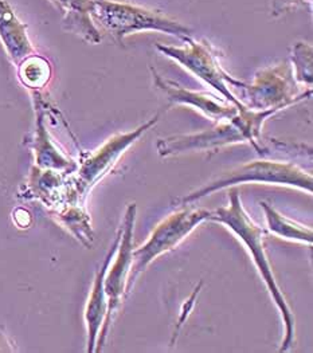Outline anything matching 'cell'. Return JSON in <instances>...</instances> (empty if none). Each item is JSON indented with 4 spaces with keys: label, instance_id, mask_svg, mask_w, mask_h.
Instances as JSON below:
<instances>
[{
    "label": "cell",
    "instance_id": "1",
    "mask_svg": "<svg viewBox=\"0 0 313 353\" xmlns=\"http://www.w3.org/2000/svg\"><path fill=\"white\" fill-rule=\"evenodd\" d=\"M210 221L225 225L232 230L238 239L245 245L246 250L250 252L252 261L254 262L257 270L276 303L279 312L281 313L283 321L285 324V339L280 348V352H287L294 345V316L287 305V300L279 288L273 269L270 266L269 258L265 252V232L245 211L238 190H232L229 195V205L221 207L216 211H211Z\"/></svg>",
    "mask_w": 313,
    "mask_h": 353
},
{
    "label": "cell",
    "instance_id": "2",
    "mask_svg": "<svg viewBox=\"0 0 313 353\" xmlns=\"http://www.w3.org/2000/svg\"><path fill=\"white\" fill-rule=\"evenodd\" d=\"M279 112H281V109H243L239 110L233 119L219 121L205 132L159 139L157 152L160 156L168 157L184 152L215 151L232 144L250 143L261 153L259 143L261 139L262 125L269 117Z\"/></svg>",
    "mask_w": 313,
    "mask_h": 353
},
{
    "label": "cell",
    "instance_id": "3",
    "mask_svg": "<svg viewBox=\"0 0 313 353\" xmlns=\"http://www.w3.org/2000/svg\"><path fill=\"white\" fill-rule=\"evenodd\" d=\"M245 183H265V184H277L299 188L304 192L312 194V175L301 170L300 167L292 163L283 161H269V160H257L242 164L234 170L222 174L221 176L203 185L202 188L183 196L176 201V204L184 207L187 204L196 202L211 194L233 187L236 184Z\"/></svg>",
    "mask_w": 313,
    "mask_h": 353
},
{
    "label": "cell",
    "instance_id": "4",
    "mask_svg": "<svg viewBox=\"0 0 313 353\" xmlns=\"http://www.w3.org/2000/svg\"><path fill=\"white\" fill-rule=\"evenodd\" d=\"M92 19L108 30L119 42L141 31H160L174 35L184 42L191 38V30L164 14L120 3L114 0H93Z\"/></svg>",
    "mask_w": 313,
    "mask_h": 353
},
{
    "label": "cell",
    "instance_id": "5",
    "mask_svg": "<svg viewBox=\"0 0 313 353\" xmlns=\"http://www.w3.org/2000/svg\"><path fill=\"white\" fill-rule=\"evenodd\" d=\"M185 43V48H175L156 43V49L165 57L182 65L191 74L214 88L225 100L232 102L239 110L248 109L233 93L234 88L241 89L245 85V82L235 79L228 72L223 70V68L219 63V51L206 39L196 42L192 38H190Z\"/></svg>",
    "mask_w": 313,
    "mask_h": 353
},
{
    "label": "cell",
    "instance_id": "6",
    "mask_svg": "<svg viewBox=\"0 0 313 353\" xmlns=\"http://www.w3.org/2000/svg\"><path fill=\"white\" fill-rule=\"evenodd\" d=\"M211 211L202 208H185L163 219L152 231L148 241L132 252L131 272L127 282L130 293L139 276L156 259L159 255L175 249L183 239L205 221H210Z\"/></svg>",
    "mask_w": 313,
    "mask_h": 353
},
{
    "label": "cell",
    "instance_id": "7",
    "mask_svg": "<svg viewBox=\"0 0 313 353\" xmlns=\"http://www.w3.org/2000/svg\"><path fill=\"white\" fill-rule=\"evenodd\" d=\"M159 121V114L128 133H117L97 151L90 152L81 161L76 175L69 183V204L85 202L89 191L113 168L120 156Z\"/></svg>",
    "mask_w": 313,
    "mask_h": 353
},
{
    "label": "cell",
    "instance_id": "8",
    "mask_svg": "<svg viewBox=\"0 0 313 353\" xmlns=\"http://www.w3.org/2000/svg\"><path fill=\"white\" fill-rule=\"evenodd\" d=\"M241 90L242 99L239 100L252 110H283L312 96V89L296 96L297 83L293 76L292 65L287 61L257 72L253 82L245 83Z\"/></svg>",
    "mask_w": 313,
    "mask_h": 353
},
{
    "label": "cell",
    "instance_id": "9",
    "mask_svg": "<svg viewBox=\"0 0 313 353\" xmlns=\"http://www.w3.org/2000/svg\"><path fill=\"white\" fill-rule=\"evenodd\" d=\"M136 211L137 207L134 203L128 205L121 228V238L117 246V250L114 252L113 263L110 262L108 266V270L105 273L104 289L108 301V309L105 316L104 324L100 330L96 352H100L104 347L109 329L112 327V323L114 320L116 313L119 312L121 301L124 297V293L127 292V282L128 276L131 272L132 265V241H133V228L136 221Z\"/></svg>",
    "mask_w": 313,
    "mask_h": 353
},
{
    "label": "cell",
    "instance_id": "10",
    "mask_svg": "<svg viewBox=\"0 0 313 353\" xmlns=\"http://www.w3.org/2000/svg\"><path fill=\"white\" fill-rule=\"evenodd\" d=\"M151 73L157 89L164 93V96L171 103L192 106L215 123L230 120L239 112V109L235 105L225 100L223 97H218L209 92L188 90L176 82L164 79L163 77L159 76L154 68H151Z\"/></svg>",
    "mask_w": 313,
    "mask_h": 353
},
{
    "label": "cell",
    "instance_id": "11",
    "mask_svg": "<svg viewBox=\"0 0 313 353\" xmlns=\"http://www.w3.org/2000/svg\"><path fill=\"white\" fill-rule=\"evenodd\" d=\"M35 112L37 123L32 139L30 141V148L34 152L35 167L41 170H52L65 175H72L76 172L79 164L68 157L63 152L58 148L45 125V110L39 94L35 92Z\"/></svg>",
    "mask_w": 313,
    "mask_h": 353
},
{
    "label": "cell",
    "instance_id": "12",
    "mask_svg": "<svg viewBox=\"0 0 313 353\" xmlns=\"http://www.w3.org/2000/svg\"><path fill=\"white\" fill-rule=\"evenodd\" d=\"M120 238H121V230L117 232L116 239H114L110 250L108 252L100 270L96 274L93 286H92V292L89 294L88 303H86V307H85V324H86V329H88V350H86L88 353L96 352L97 339H99L101 327L104 324L106 309H108V301H106V294H105L104 289L105 273L108 270L109 263L113 259L114 252L117 250Z\"/></svg>",
    "mask_w": 313,
    "mask_h": 353
},
{
    "label": "cell",
    "instance_id": "13",
    "mask_svg": "<svg viewBox=\"0 0 313 353\" xmlns=\"http://www.w3.org/2000/svg\"><path fill=\"white\" fill-rule=\"evenodd\" d=\"M0 41L15 65L35 52L27 26L17 17L7 0H0Z\"/></svg>",
    "mask_w": 313,
    "mask_h": 353
},
{
    "label": "cell",
    "instance_id": "14",
    "mask_svg": "<svg viewBox=\"0 0 313 353\" xmlns=\"http://www.w3.org/2000/svg\"><path fill=\"white\" fill-rule=\"evenodd\" d=\"M93 0H69L68 8L63 12L62 28L73 32L90 45H99L103 41L101 32L92 19Z\"/></svg>",
    "mask_w": 313,
    "mask_h": 353
},
{
    "label": "cell",
    "instance_id": "15",
    "mask_svg": "<svg viewBox=\"0 0 313 353\" xmlns=\"http://www.w3.org/2000/svg\"><path fill=\"white\" fill-rule=\"evenodd\" d=\"M63 179H65V174L34 167L31 170V177L28 181L31 198H38L50 207H54V204L62 196L68 199V194L63 191L69 185H66Z\"/></svg>",
    "mask_w": 313,
    "mask_h": 353
},
{
    "label": "cell",
    "instance_id": "16",
    "mask_svg": "<svg viewBox=\"0 0 313 353\" xmlns=\"http://www.w3.org/2000/svg\"><path fill=\"white\" fill-rule=\"evenodd\" d=\"M261 207L263 212H265L267 228L273 234H276L281 238L289 239V241L312 245V228L299 225L294 221L287 219V216L280 214L269 203L261 202Z\"/></svg>",
    "mask_w": 313,
    "mask_h": 353
},
{
    "label": "cell",
    "instance_id": "17",
    "mask_svg": "<svg viewBox=\"0 0 313 353\" xmlns=\"http://www.w3.org/2000/svg\"><path fill=\"white\" fill-rule=\"evenodd\" d=\"M52 216L68 228L85 248H90L93 242V230L90 226L89 215L81 204H68L59 211H54Z\"/></svg>",
    "mask_w": 313,
    "mask_h": 353
},
{
    "label": "cell",
    "instance_id": "18",
    "mask_svg": "<svg viewBox=\"0 0 313 353\" xmlns=\"http://www.w3.org/2000/svg\"><path fill=\"white\" fill-rule=\"evenodd\" d=\"M18 66V77L23 86L30 90H39L45 88L52 78L50 62L38 54H31Z\"/></svg>",
    "mask_w": 313,
    "mask_h": 353
},
{
    "label": "cell",
    "instance_id": "19",
    "mask_svg": "<svg viewBox=\"0 0 313 353\" xmlns=\"http://www.w3.org/2000/svg\"><path fill=\"white\" fill-rule=\"evenodd\" d=\"M290 61L293 65V76L296 82H301L312 86L313 82V49L311 45L304 42H297L292 46Z\"/></svg>",
    "mask_w": 313,
    "mask_h": 353
},
{
    "label": "cell",
    "instance_id": "20",
    "mask_svg": "<svg viewBox=\"0 0 313 353\" xmlns=\"http://www.w3.org/2000/svg\"><path fill=\"white\" fill-rule=\"evenodd\" d=\"M312 6V0H272V15L281 17L299 7Z\"/></svg>",
    "mask_w": 313,
    "mask_h": 353
},
{
    "label": "cell",
    "instance_id": "21",
    "mask_svg": "<svg viewBox=\"0 0 313 353\" xmlns=\"http://www.w3.org/2000/svg\"><path fill=\"white\" fill-rule=\"evenodd\" d=\"M14 345L7 334L0 329V352H14Z\"/></svg>",
    "mask_w": 313,
    "mask_h": 353
},
{
    "label": "cell",
    "instance_id": "22",
    "mask_svg": "<svg viewBox=\"0 0 313 353\" xmlns=\"http://www.w3.org/2000/svg\"><path fill=\"white\" fill-rule=\"evenodd\" d=\"M50 3H52L62 14L65 12V10L68 8V4H69V0H49Z\"/></svg>",
    "mask_w": 313,
    "mask_h": 353
}]
</instances>
